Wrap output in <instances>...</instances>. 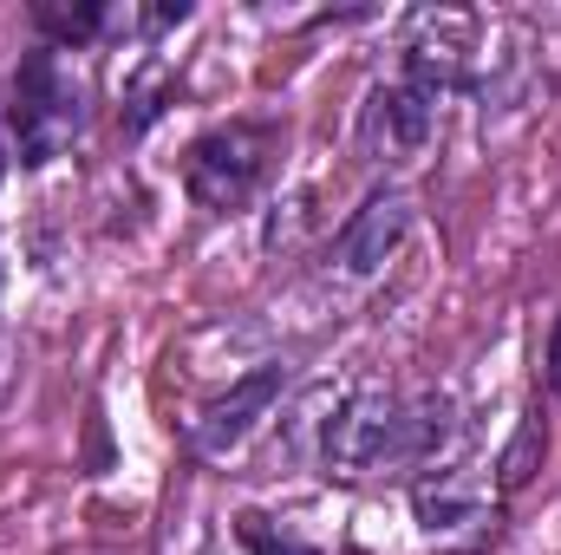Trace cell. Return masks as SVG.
Listing matches in <instances>:
<instances>
[{
  "instance_id": "4",
  "label": "cell",
  "mask_w": 561,
  "mask_h": 555,
  "mask_svg": "<svg viewBox=\"0 0 561 555\" xmlns=\"http://www.w3.org/2000/svg\"><path fill=\"white\" fill-rule=\"evenodd\" d=\"M470 59H477V20L457 7H424L405 26V79L424 92H450L470 86Z\"/></svg>"
},
{
  "instance_id": "9",
  "label": "cell",
  "mask_w": 561,
  "mask_h": 555,
  "mask_svg": "<svg viewBox=\"0 0 561 555\" xmlns=\"http://www.w3.org/2000/svg\"><path fill=\"white\" fill-rule=\"evenodd\" d=\"M33 20L46 26L53 46H79L105 26V7L99 0H33Z\"/></svg>"
},
{
  "instance_id": "10",
  "label": "cell",
  "mask_w": 561,
  "mask_h": 555,
  "mask_svg": "<svg viewBox=\"0 0 561 555\" xmlns=\"http://www.w3.org/2000/svg\"><path fill=\"white\" fill-rule=\"evenodd\" d=\"M542 451H549V431H542V418L529 412L523 424H516V444H510V451H503V464H496V471H503V490H523V484L536 477Z\"/></svg>"
},
{
  "instance_id": "13",
  "label": "cell",
  "mask_w": 561,
  "mask_h": 555,
  "mask_svg": "<svg viewBox=\"0 0 561 555\" xmlns=\"http://www.w3.org/2000/svg\"><path fill=\"white\" fill-rule=\"evenodd\" d=\"M7 138H13V125H7V99H0V177H7Z\"/></svg>"
},
{
  "instance_id": "11",
  "label": "cell",
  "mask_w": 561,
  "mask_h": 555,
  "mask_svg": "<svg viewBox=\"0 0 561 555\" xmlns=\"http://www.w3.org/2000/svg\"><path fill=\"white\" fill-rule=\"evenodd\" d=\"M242 543H249V555H320V550H307V543H294L287 530L275 536V523H268V517H255V510L242 517Z\"/></svg>"
},
{
  "instance_id": "2",
  "label": "cell",
  "mask_w": 561,
  "mask_h": 555,
  "mask_svg": "<svg viewBox=\"0 0 561 555\" xmlns=\"http://www.w3.org/2000/svg\"><path fill=\"white\" fill-rule=\"evenodd\" d=\"M275 144H280V125H268V118H236V125L203 132L190 144V163H183V183H190L196 209H216V216L242 209L262 190V177L275 163Z\"/></svg>"
},
{
  "instance_id": "1",
  "label": "cell",
  "mask_w": 561,
  "mask_h": 555,
  "mask_svg": "<svg viewBox=\"0 0 561 555\" xmlns=\"http://www.w3.org/2000/svg\"><path fill=\"white\" fill-rule=\"evenodd\" d=\"M7 125H13V157H20L26 170L53 163L66 144L85 132V99H79V86L59 72L53 53H26V59H20L13 86H7Z\"/></svg>"
},
{
  "instance_id": "5",
  "label": "cell",
  "mask_w": 561,
  "mask_h": 555,
  "mask_svg": "<svg viewBox=\"0 0 561 555\" xmlns=\"http://www.w3.org/2000/svg\"><path fill=\"white\" fill-rule=\"evenodd\" d=\"M437 125V92H424L412 79H392V86H373L366 112H359V144L373 163H412Z\"/></svg>"
},
{
  "instance_id": "12",
  "label": "cell",
  "mask_w": 561,
  "mask_h": 555,
  "mask_svg": "<svg viewBox=\"0 0 561 555\" xmlns=\"http://www.w3.org/2000/svg\"><path fill=\"white\" fill-rule=\"evenodd\" d=\"M549 386H556V399H561V320H556V333H549Z\"/></svg>"
},
{
  "instance_id": "7",
  "label": "cell",
  "mask_w": 561,
  "mask_h": 555,
  "mask_svg": "<svg viewBox=\"0 0 561 555\" xmlns=\"http://www.w3.org/2000/svg\"><path fill=\"white\" fill-rule=\"evenodd\" d=\"M405 229H412V196H405V190H373V196L353 209V223L333 236V269L353 275V281L379 275V269L399 256Z\"/></svg>"
},
{
  "instance_id": "6",
  "label": "cell",
  "mask_w": 561,
  "mask_h": 555,
  "mask_svg": "<svg viewBox=\"0 0 561 555\" xmlns=\"http://www.w3.org/2000/svg\"><path fill=\"white\" fill-rule=\"evenodd\" d=\"M280 393H287V366L280 360H268V366H255L249 380H236L222 399H209L203 412L190 418V444L203 451V457H229L262 418H268V406H275Z\"/></svg>"
},
{
  "instance_id": "3",
  "label": "cell",
  "mask_w": 561,
  "mask_h": 555,
  "mask_svg": "<svg viewBox=\"0 0 561 555\" xmlns=\"http://www.w3.org/2000/svg\"><path fill=\"white\" fill-rule=\"evenodd\" d=\"M392 438H399V399L386 386H359L340 412L327 418V471L340 477H366L392 464Z\"/></svg>"
},
{
  "instance_id": "8",
  "label": "cell",
  "mask_w": 561,
  "mask_h": 555,
  "mask_svg": "<svg viewBox=\"0 0 561 555\" xmlns=\"http://www.w3.org/2000/svg\"><path fill=\"white\" fill-rule=\"evenodd\" d=\"M412 510H419V523L431 530V536H457V530H477V523L490 517L483 490H477L463 471H437V477H424L419 490H412Z\"/></svg>"
}]
</instances>
